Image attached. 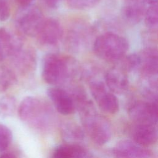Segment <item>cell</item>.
<instances>
[{"mask_svg": "<svg viewBox=\"0 0 158 158\" xmlns=\"http://www.w3.org/2000/svg\"><path fill=\"white\" fill-rule=\"evenodd\" d=\"M118 62H120V65L118 67L128 73L139 69L140 58L138 53L131 54L128 56H124Z\"/></svg>", "mask_w": 158, "mask_h": 158, "instance_id": "obj_21", "label": "cell"}, {"mask_svg": "<svg viewBox=\"0 0 158 158\" xmlns=\"http://www.w3.org/2000/svg\"><path fill=\"white\" fill-rule=\"evenodd\" d=\"M128 115L135 123L156 125L157 122V101H135L129 107Z\"/></svg>", "mask_w": 158, "mask_h": 158, "instance_id": "obj_7", "label": "cell"}, {"mask_svg": "<svg viewBox=\"0 0 158 158\" xmlns=\"http://www.w3.org/2000/svg\"><path fill=\"white\" fill-rule=\"evenodd\" d=\"M47 94L57 111L62 115L72 114L76 109L71 94L61 88H49L47 91Z\"/></svg>", "mask_w": 158, "mask_h": 158, "instance_id": "obj_11", "label": "cell"}, {"mask_svg": "<svg viewBox=\"0 0 158 158\" xmlns=\"http://www.w3.org/2000/svg\"><path fill=\"white\" fill-rule=\"evenodd\" d=\"M140 69L143 77H157L158 70L157 51L156 48L148 47L138 53Z\"/></svg>", "mask_w": 158, "mask_h": 158, "instance_id": "obj_16", "label": "cell"}, {"mask_svg": "<svg viewBox=\"0 0 158 158\" xmlns=\"http://www.w3.org/2000/svg\"><path fill=\"white\" fill-rule=\"evenodd\" d=\"M15 99L12 96H4L0 99V115L7 117L12 115L15 109Z\"/></svg>", "mask_w": 158, "mask_h": 158, "instance_id": "obj_23", "label": "cell"}, {"mask_svg": "<svg viewBox=\"0 0 158 158\" xmlns=\"http://www.w3.org/2000/svg\"><path fill=\"white\" fill-rule=\"evenodd\" d=\"M144 0H125L122 9V17L130 25H136L144 18L146 10Z\"/></svg>", "mask_w": 158, "mask_h": 158, "instance_id": "obj_15", "label": "cell"}, {"mask_svg": "<svg viewBox=\"0 0 158 158\" xmlns=\"http://www.w3.org/2000/svg\"><path fill=\"white\" fill-rule=\"evenodd\" d=\"M113 153L117 157L147 158L152 157L151 151L128 139L121 140L118 142L114 148Z\"/></svg>", "mask_w": 158, "mask_h": 158, "instance_id": "obj_13", "label": "cell"}, {"mask_svg": "<svg viewBox=\"0 0 158 158\" xmlns=\"http://www.w3.org/2000/svg\"><path fill=\"white\" fill-rule=\"evenodd\" d=\"M133 141L140 146L147 147L155 144L157 140L156 125L135 123L130 130Z\"/></svg>", "mask_w": 158, "mask_h": 158, "instance_id": "obj_12", "label": "cell"}, {"mask_svg": "<svg viewBox=\"0 0 158 158\" xmlns=\"http://www.w3.org/2000/svg\"><path fill=\"white\" fill-rule=\"evenodd\" d=\"M91 30L86 26L79 25L69 31L66 45L72 52H81L88 48L91 41Z\"/></svg>", "mask_w": 158, "mask_h": 158, "instance_id": "obj_10", "label": "cell"}, {"mask_svg": "<svg viewBox=\"0 0 158 158\" xmlns=\"http://www.w3.org/2000/svg\"><path fill=\"white\" fill-rule=\"evenodd\" d=\"M21 7H25L32 4L35 0H16Z\"/></svg>", "mask_w": 158, "mask_h": 158, "instance_id": "obj_28", "label": "cell"}, {"mask_svg": "<svg viewBox=\"0 0 158 158\" xmlns=\"http://www.w3.org/2000/svg\"><path fill=\"white\" fill-rule=\"evenodd\" d=\"M146 3L151 5L154 4H157V0H144Z\"/></svg>", "mask_w": 158, "mask_h": 158, "instance_id": "obj_30", "label": "cell"}, {"mask_svg": "<svg viewBox=\"0 0 158 158\" xmlns=\"http://www.w3.org/2000/svg\"><path fill=\"white\" fill-rule=\"evenodd\" d=\"M12 140L11 130L6 125L0 124V151H6Z\"/></svg>", "mask_w": 158, "mask_h": 158, "instance_id": "obj_25", "label": "cell"}, {"mask_svg": "<svg viewBox=\"0 0 158 158\" xmlns=\"http://www.w3.org/2000/svg\"><path fill=\"white\" fill-rule=\"evenodd\" d=\"M91 94L98 106L103 112L114 114L119 108V102L116 96L107 90L105 83L98 80H93L89 83Z\"/></svg>", "mask_w": 158, "mask_h": 158, "instance_id": "obj_6", "label": "cell"}, {"mask_svg": "<svg viewBox=\"0 0 158 158\" xmlns=\"http://www.w3.org/2000/svg\"><path fill=\"white\" fill-rule=\"evenodd\" d=\"M17 81L15 72L8 66L0 65V92L6 91Z\"/></svg>", "mask_w": 158, "mask_h": 158, "instance_id": "obj_20", "label": "cell"}, {"mask_svg": "<svg viewBox=\"0 0 158 158\" xmlns=\"http://www.w3.org/2000/svg\"><path fill=\"white\" fill-rule=\"evenodd\" d=\"M75 64L70 59L60 54H47L42 61V78L46 83L52 85L63 84L74 75Z\"/></svg>", "mask_w": 158, "mask_h": 158, "instance_id": "obj_3", "label": "cell"}, {"mask_svg": "<svg viewBox=\"0 0 158 158\" xmlns=\"http://www.w3.org/2000/svg\"><path fill=\"white\" fill-rule=\"evenodd\" d=\"M10 57L14 67L20 74L28 75L35 70L36 54L33 48L24 46L22 44Z\"/></svg>", "mask_w": 158, "mask_h": 158, "instance_id": "obj_9", "label": "cell"}, {"mask_svg": "<svg viewBox=\"0 0 158 158\" xmlns=\"http://www.w3.org/2000/svg\"><path fill=\"white\" fill-rule=\"evenodd\" d=\"M146 26L150 30L156 31L158 27V7L157 4L149 5L144 14Z\"/></svg>", "mask_w": 158, "mask_h": 158, "instance_id": "obj_22", "label": "cell"}, {"mask_svg": "<svg viewBox=\"0 0 158 158\" xmlns=\"http://www.w3.org/2000/svg\"><path fill=\"white\" fill-rule=\"evenodd\" d=\"M21 7L16 19L17 26L23 34L35 37L44 20L43 14L38 7L32 4Z\"/></svg>", "mask_w": 158, "mask_h": 158, "instance_id": "obj_5", "label": "cell"}, {"mask_svg": "<svg viewBox=\"0 0 158 158\" xmlns=\"http://www.w3.org/2000/svg\"><path fill=\"white\" fill-rule=\"evenodd\" d=\"M64 31L60 23L56 19H44L36 38L40 44L45 46H54L62 39Z\"/></svg>", "mask_w": 158, "mask_h": 158, "instance_id": "obj_8", "label": "cell"}, {"mask_svg": "<svg viewBox=\"0 0 158 158\" xmlns=\"http://www.w3.org/2000/svg\"><path fill=\"white\" fill-rule=\"evenodd\" d=\"M128 42L125 38L112 32L104 33L98 36L93 44L96 55L110 62H117L128 49Z\"/></svg>", "mask_w": 158, "mask_h": 158, "instance_id": "obj_4", "label": "cell"}, {"mask_svg": "<svg viewBox=\"0 0 158 158\" xmlns=\"http://www.w3.org/2000/svg\"><path fill=\"white\" fill-rule=\"evenodd\" d=\"M127 73L118 67L110 69L105 75L106 85L114 94H122L129 87Z\"/></svg>", "mask_w": 158, "mask_h": 158, "instance_id": "obj_14", "label": "cell"}, {"mask_svg": "<svg viewBox=\"0 0 158 158\" xmlns=\"http://www.w3.org/2000/svg\"><path fill=\"white\" fill-rule=\"evenodd\" d=\"M101 0H65L67 4L76 10H86L95 7Z\"/></svg>", "mask_w": 158, "mask_h": 158, "instance_id": "obj_24", "label": "cell"}, {"mask_svg": "<svg viewBox=\"0 0 158 158\" xmlns=\"http://www.w3.org/2000/svg\"><path fill=\"white\" fill-rule=\"evenodd\" d=\"M19 39L13 36L6 29L0 28V64L22 44Z\"/></svg>", "mask_w": 158, "mask_h": 158, "instance_id": "obj_17", "label": "cell"}, {"mask_svg": "<svg viewBox=\"0 0 158 158\" xmlns=\"http://www.w3.org/2000/svg\"><path fill=\"white\" fill-rule=\"evenodd\" d=\"M52 157L57 158H83L89 157V152L78 143H67L57 146L53 151Z\"/></svg>", "mask_w": 158, "mask_h": 158, "instance_id": "obj_18", "label": "cell"}, {"mask_svg": "<svg viewBox=\"0 0 158 158\" xmlns=\"http://www.w3.org/2000/svg\"><path fill=\"white\" fill-rule=\"evenodd\" d=\"M75 108L79 112L84 131L90 139L99 146L109 142L112 135V126L106 118L97 113L93 102L86 98L77 102Z\"/></svg>", "mask_w": 158, "mask_h": 158, "instance_id": "obj_2", "label": "cell"}, {"mask_svg": "<svg viewBox=\"0 0 158 158\" xmlns=\"http://www.w3.org/2000/svg\"><path fill=\"white\" fill-rule=\"evenodd\" d=\"M1 157H7V158H12V157H16L17 156L12 152H6L3 154H2L0 156Z\"/></svg>", "mask_w": 158, "mask_h": 158, "instance_id": "obj_29", "label": "cell"}, {"mask_svg": "<svg viewBox=\"0 0 158 158\" xmlns=\"http://www.w3.org/2000/svg\"><path fill=\"white\" fill-rule=\"evenodd\" d=\"M10 14V8L7 0H0V21H6Z\"/></svg>", "mask_w": 158, "mask_h": 158, "instance_id": "obj_26", "label": "cell"}, {"mask_svg": "<svg viewBox=\"0 0 158 158\" xmlns=\"http://www.w3.org/2000/svg\"><path fill=\"white\" fill-rule=\"evenodd\" d=\"M61 0H43V2L47 7L51 9L57 8Z\"/></svg>", "mask_w": 158, "mask_h": 158, "instance_id": "obj_27", "label": "cell"}, {"mask_svg": "<svg viewBox=\"0 0 158 158\" xmlns=\"http://www.w3.org/2000/svg\"><path fill=\"white\" fill-rule=\"evenodd\" d=\"M18 114L20 118L35 130L46 131L53 127L56 116L52 106L35 96H28L20 102Z\"/></svg>", "mask_w": 158, "mask_h": 158, "instance_id": "obj_1", "label": "cell"}, {"mask_svg": "<svg viewBox=\"0 0 158 158\" xmlns=\"http://www.w3.org/2000/svg\"><path fill=\"white\" fill-rule=\"evenodd\" d=\"M63 139L67 143H78L84 138V131L76 123L67 121L62 123L60 127Z\"/></svg>", "mask_w": 158, "mask_h": 158, "instance_id": "obj_19", "label": "cell"}]
</instances>
